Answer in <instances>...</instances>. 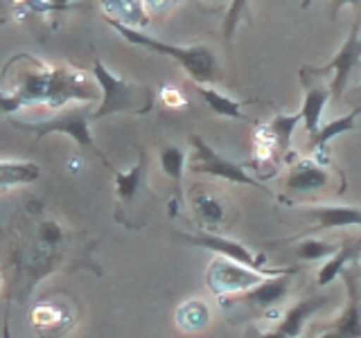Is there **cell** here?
Returning <instances> with one entry per match:
<instances>
[{"mask_svg":"<svg viewBox=\"0 0 361 338\" xmlns=\"http://www.w3.org/2000/svg\"><path fill=\"white\" fill-rule=\"evenodd\" d=\"M0 287H3V273H0Z\"/></svg>","mask_w":361,"mask_h":338,"instance_id":"f546056e","label":"cell"},{"mask_svg":"<svg viewBox=\"0 0 361 338\" xmlns=\"http://www.w3.org/2000/svg\"><path fill=\"white\" fill-rule=\"evenodd\" d=\"M264 277H271V275H264V273H259V270H253L240 262H233L228 257L217 255L208 266L206 284L214 296L224 298V296H235V293L253 289Z\"/></svg>","mask_w":361,"mask_h":338,"instance_id":"52a82bcc","label":"cell"},{"mask_svg":"<svg viewBox=\"0 0 361 338\" xmlns=\"http://www.w3.org/2000/svg\"><path fill=\"white\" fill-rule=\"evenodd\" d=\"M343 7H353V9L361 11V0H330V20H336L338 11Z\"/></svg>","mask_w":361,"mask_h":338,"instance_id":"4316f807","label":"cell"},{"mask_svg":"<svg viewBox=\"0 0 361 338\" xmlns=\"http://www.w3.org/2000/svg\"><path fill=\"white\" fill-rule=\"evenodd\" d=\"M32 323H34V327H37V332H39L41 338H48V330L61 327V332H66L68 327H71L73 311L71 309H61V304L39 302V304H34Z\"/></svg>","mask_w":361,"mask_h":338,"instance_id":"d6986e66","label":"cell"},{"mask_svg":"<svg viewBox=\"0 0 361 338\" xmlns=\"http://www.w3.org/2000/svg\"><path fill=\"white\" fill-rule=\"evenodd\" d=\"M259 338H298V336H293L289 330H287V327L285 325H282V323H278L276 327H274V330H271V332H267V334H262V336H259Z\"/></svg>","mask_w":361,"mask_h":338,"instance_id":"83f0119b","label":"cell"},{"mask_svg":"<svg viewBox=\"0 0 361 338\" xmlns=\"http://www.w3.org/2000/svg\"><path fill=\"white\" fill-rule=\"evenodd\" d=\"M176 325L185 332H197L208 325V307L199 300L183 302L176 309Z\"/></svg>","mask_w":361,"mask_h":338,"instance_id":"603a6c76","label":"cell"},{"mask_svg":"<svg viewBox=\"0 0 361 338\" xmlns=\"http://www.w3.org/2000/svg\"><path fill=\"white\" fill-rule=\"evenodd\" d=\"M359 59H361V20L357 18L353 30L348 34V39L343 41V45L338 48V52L332 56V59L319 68H302V75L319 77L323 73H332V86H330L332 99H341L343 90L348 88L350 75H353Z\"/></svg>","mask_w":361,"mask_h":338,"instance_id":"ba28073f","label":"cell"},{"mask_svg":"<svg viewBox=\"0 0 361 338\" xmlns=\"http://www.w3.org/2000/svg\"><path fill=\"white\" fill-rule=\"evenodd\" d=\"M332 99V88L330 86H312L305 90V99H302V124L307 135H314L321 129V118H323V108L327 106V101Z\"/></svg>","mask_w":361,"mask_h":338,"instance_id":"2e32d148","label":"cell"},{"mask_svg":"<svg viewBox=\"0 0 361 338\" xmlns=\"http://www.w3.org/2000/svg\"><path fill=\"white\" fill-rule=\"evenodd\" d=\"M190 144L195 149V161L188 165L190 172L195 174H206V176H214V178H221V180H228V183L235 185H246V187H253L264 192V194H274L267 185H262L259 180H255L251 174L246 172V167L231 161V158L221 156L219 151H214L212 146L201 138V135L192 133L190 135Z\"/></svg>","mask_w":361,"mask_h":338,"instance_id":"5b68a950","label":"cell"},{"mask_svg":"<svg viewBox=\"0 0 361 338\" xmlns=\"http://www.w3.org/2000/svg\"><path fill=\"white\" fill-rule=\"evenodd\" d=\"M359 257H361V237H357V239H345L341 244V248H338L332 257H327L323 262V266L319 268V275H316V287H319V289L330 287L332 282L343 273L345 266L350 262H357Z\"/></svg>","mask_w":361,"mask_h":338,"instance_id":"5bb4252c","label":"cell"},{"mask_svg":"<svg viewBox=\"0 0 361 338\" xmlns=\"http://www.w3.org/2000/svg\"><path fill=\"white\" fill-rule=\"evenodd\" d=\"M338 248H341V244L316 239V237H302L300 242L293 244L291 255L300 259V262H321V259L332 257Z\"/></svg>","mask_w":361,"mask_h":338,"instance_id":"7402d4cb","label":"cell"},{"mask_svg":"<svg viewBox=\"0 0 361 338\" xmlns=\"http://www.w3.org/2000/svg\"><path fill=\"white\" fill-rule=\"evenodd\" d=\"M95 84L99 88V104L93 111V120L109 115H147L154 108V90L149 86H140L113 75L104 61L95 56L90 68Z\"/></svg>","mask_w":361,"mask_h":338,"instance_id":"7a4b0ae2","label":"cell"},{"mask_svg":"<svg viewBox=\"0 0 361 338\" xmlns=\"http://www.w3.org/2000/svg\"><path fill=\"white\" fill-rule=\"evenodd\" d=\"M90 120H93V111H88L86 106H75V108H66V111L56 113V115H52L48 120H41V122H25V120L11 118V124L20 131L34 133L37 135V140H43L45 135H50V133L68 135V138L75 140L82 149L95 154L106 169L116 172L113 165L109 163V158L97 149V144L93 140V133H90Z\"/></svg>","mask_w":361,"mask_h":338,"instance_id":"3957f363","label":"cell"},{"mask_svg":"<svg viewBox=\"0 0 361 338\" xmlns=\"http://www.w3.org/2000/svg\"><path fill=\"white\" fill-rule=\"evenodd\" d=\"M104 23L116 30L124 41L138 45V48L152 50L156 54L169 56V59L176 61L180 68H183L190 82H195V84L217 82L219 61H217V54H214L208 45H201V43H197V45H174V43H165L156 37H149V34H145L142 30L127 27V25H122V23H116L111 18H104Z\"/></svg>","mask_w":361,"mask_h":338,"instance_id":"6da1fadb","label":"cell"},{"mask_svg":"<svg viewBox=\"0 0 361 338\" xmlns=\"http://www.w3.org/2000/svg\"><path fill=\"white\" fill-rule=\"evenodd\" d=\"M41 167L32 161H0V192L37 183Z\"/></svg>","mask_w":361,"mask_h":338,"instance_id":"e0dca14e","label":"cell"},{"mask_svg":"<svg viewBox=\"0 0 361 338\" xmlns=\"http://www.w3.org/2000/svg\"><path fill=\"white\" fill-rule=\"evenodd\" d=\"M302 122V113H276L267 124V133L274 142V151L278 158H285L291 151V140L296 133L298 124Z\"/></svg>","mask_w":361,"mask_h":338,"instance_id":"9a60e30c","label":"cell"},{"mask_svg":"<svg viewBox=\"0 0 361 338\" xmlns=\"http://www.w3.org/2000/svg\"><path fill=\"white\" fill-rule=\"evenodd\" d=\"M174 237L178 242L190 244V246H199V248H206V251L214 253V255H221V257H228L233 262H240L253 270H259L264 275H280V273H287V270H298V268H269L267 266V255H255L251 248L244 246L242 242L231 239V237L219 234V232H212V230H201L197 234H190V232H174Z\"/></svg>","mask_w":361,"mask_h":338,"instance_id":"8992f818","label":"cell"},{"mask_svg":"<svg viewBox=\"0 0 361 338\" xmlns=\"http://www.w3.org/2000/svg\"><path fill=\"white\" fill-rule=\"evenodd\" d=\"M246 5H248V0H231V3H228V9H226V16H224V23H221V37H224L226 45L233 43L235 30L240 27V20H242L244 11H246Z\"/></svg>","mask_w":361,"mask_h":338,"instance_id":"d4e9b609","label":"cell"},{"mask_svg":"<svg viewBox=\"0 0 361 338\" xmlns=\"http://www.w3.org/2000/svg\"><path fill=\"white\" fill-rule=\"evenodd\" d=\"M312 3H314V0H302V9H307V7H310Z\"/></svg>","mask_w":361,"mask_h":338,"instance_id":"f1b7e54d","label":"cell"},{"mask_svg":"<svg viewBox=\"0 0 361 338\" xmlns=\"http://www.w3.org/2000/svg\"><path fill=\"white\" fill-rule=\"evenodd\" d=\"M293 273H296V270H287V273L264 277L253 289L235 293V296L219 298V304L226 311H233V309L244 311V315L240 320L255 318V315H264L285 300V296L289 293V287H291Z\"/></svg>","mask_w":361,"mask_h":338,"instance_id":"277c9868","label":"cell"},{"mask_svg":"<svg viewBox=\"0 0 361 338\" xmlns=\"http://www.w3.org/2000/svg\"><path fill=\"white\" fill-rule=\"evenodd\" d=\"M99 7L104 18L122 23V25H127V27L145 30L152 20L142 0H99Z\"/></svg>","mask_w":361,"mask_h":338,"instance_id":"4fadbf2b","label":"cell"},{"mask_svg":"<svg viewBox=\"0 0 361 338\" xmlns=\"http://www.w3.org/2000/svg\"><path fill=\"white\" fill-rule=\"evenodd\" d=\"M138 154H140L138 163H135L131 169H127V172H118L116 169V172H113V176H116V194H118L120 203H131L142 185V178L147 172V151L140 146Z\"/></svg>","mask_w":361,"mask_h":338,"instance_id":"44dd1931","label":"cell"},{"mask_svg":"<svg viewBox=\"0 0 361 338\" xmlns=\"http://www.w3.org/2000/svg\"><path fill=\"white\" fill-rule=\"evenodd\" d=\"M348 284V300L341 313L319 338H361V270H343Z\"/></svg>","mask_w":361,"mask_h":338,"instance_id":"9c48e42d","label":"cell"},{"mask_svg":"<svg viewBox=\"0 0 361 338\" xmlns=\"http://www.w3.org/2000/svg\"><path fill=\"white\" fill-rule=\"evenodd\" d=\"M302 212L316 223L312 232L330 230V228H361V208L353 206H302Z\"/></svg>","mask_w":361,"mask_h":338,"instance_id":"8fae6325","label":"cell"},{"mask_svg":"<svg viewBox=\"0 0 361 338\" xmlns=\"http://www.w3.org/2000/svg\"><path fill=\"white\" fill-rule=\"evenodd\" d=\"M190 84L199 93V97L212 108V113H217V115H221V118H231V120H246V113L242 111L240 101H235L233 97L224 95L221 90L212 88L210 84H195V82H190Z\"/></svg>","mask_w":361,"mask_h":338,"instance_id":"ffe728a7","label":"cell"},{"mask_svg":"<svg viewBox=\"0 0 361 338\" xmlns=\"http://www.w3.org/2000/svg\"><path fill=\"white\" fill-rule=\"evenodd\" d=\"M185 149H180L176 144H167L161 151V169L172 178V183L176 187V192L180 194V180H183V169H185Z\"/></svg>","mask_w":361,"mask_h":338,"instance_id":"cb8c5ba5","label":"cell"},{"mask_svg":"<svg viewBox=\"0 0 361 338\" xmlns=\"http://www.w3.org/2000/svg\"><path fill=\"white\" fill-rule=\"evenodd\" d=\"M142 3L145 9L149 11V16H165L180 5V0H142Z\"/></svg>","mask_w":361,"mask_h":338,"instance_id":"484cf974","label":"cell"},{"mask_svg":"<svg viewBox=\"0 0 361 338\" xmlns=\"http://www.w3.org/2000/svg\"><path fill=\"white\" fill-rule=\"evenodd\" d=\"M190 206H192V212H195V217L199 219V223L206 230L217 228V225H221L226 221V208H224V203L217 196L206 194V192H199V189L192 192Z\"/></svg>","mask_w":361,"mask_h":338,"instance_id":"ac0fdd59","label":"cell"},{"mask_svg":"<svg viewBox=\"0 0 361 338\" xmlns=\"http://www.w3.org/2000/svg\"><path fill=\"white\" fill-rule=\"evenodd\" d=\"M359 113H361V106H355L353 111L348 113V115H341V118H336V120L327 122V124H321V129L316 131L314 135H310L307 149H310L314 161L327 165V144H330V140H334L336 135L353 131L355 129V122L359 118Z\"/></svg>","mask_w":361,"mask_h":338,"instance_id":"7c38bea8","label":"cell"},{"mask_svg":"<svg viewBox=\"0 0 361 338\" xmlns=\"http://www.w3.org/2000/svg\"><path fill=\"white\" fill-rule=\"evenodd\" d=\"M330 187H332L330 169H327V165L314 161V158H305V161L291 165L289 174L285 176V189L298 196L319 194V192H327Z\"/></svg>","mask_w":361,"mask_h":338,"instance_id":"30bf717a","label":"cell"}]
</instances>
